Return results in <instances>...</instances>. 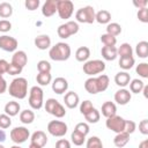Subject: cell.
<instances>
[{
	"mask_svg": "<svg viewBox=\"0 0 148 148\" xmlns=\"http://www.w3.org/2000/svg\"><path fill=\"white\" fill-rule=\"evenodd\" d=\"M9 95L17 99H23L28 95V81L24 77H15L8 88Z\"/></svg>",
	"mask_w": 148,
	"mask_h": 148,
	"instance_id": "cell-1",
	"label": "cell"
},
{
	"mask_svg": "<svg viewBox=\"0 0 148 148\" xmlns=\"http://www.w3.org/2000/svg\"><path fill=\"white\" fill-rule=\"evenodd\" d=\"M49 56L54 61H65L71 57V47L67 43L59 42L56 45L51 46Z\"/></svg>",
	"mask_w": 148,
	"mask_h": 148,
	"instance_id": "cell-2",
	"label": "cell"
},
{
	"mask_svg": "<svg viewBox=\"0 0 148 148\" xmlns=\"http://www.w3.org/2000/svg\"><path fill=\"white\" fill-rule=\"evenodd\" d=\"M44 94H43V89L38 86H34L31 87L30 91H29V105L34 109V110H39L42 109L44 101H43Z\"/></svg>",
	"mask_w": 148,
	"mask_h": 148,
	"instance_id": "cell-3",
	"label": "cell"
},
{
	"mask_svg": "<svg viewBox=\"0 0 148 148\" xmlns=\"http://www.w3.org/2000/svg\"><path fill=\"white\" fill-rule=\"evenodd\" d=\"M83 72L89 75V76H94V75H97L102 72H104L105 69V62L99 60V59H95V60H88L84 62L83 65Z\"/></svg>",
	"mask_w": 148,
	"mask_h": 148,
	"instance_id": "cell-4",
	"label": "cell"
},
{
	"mask_svg": "<svg viewBox=\"0 0 148 148\" xmlns=\"http://www.w3.org/2000/svg\"><path fill=\"white\" fill-rule=\"evenodd\" d=\"M95 9L92 6H86L82 7L80 9H77V12L75 13V18L77 22L80 23H92L95 21Z\"/></svg>",
	"mask_w": 148,
	"mask_h": 148,
	"instance_id": "cell-5",
	"label": "cell"
},
{
	"mask_svg": "<svg viewBox=\"0 0 148 148\" xmlns=\"http://www.w3.org/2000/svg\"><path fill=\"white\" fill-rule=\"evenodd\" d=\"M74 3L71 0H57V13L60 18L67 20L73 15Z\"/></svg>",
	"mask_w": 148,
	"mask_h": 148,
	"instance_id": "cell-6",
	"label": "cell"
},
{
	"mask_svg": "<svg viewBox=\"0 0 148 148\" xmlns=\"http://www.w3.org/2000/svg\"><path fill=\"white\" fill-rule=\"evenodd\" d=\"M77 31H79V24H77V22L67 21L66 23L60 24V25L58 27L57 34H58V36H59L60 38L66 39V38H68L69 36L75 35Z\"/></svg>",
	"mask_w": 148,
	"mask_h": 148,
	"instance_id": "cell-7",
	"label": "cell"
},
{
	"mask_svg": "<svg viewBox=\"0 0 148 148\" xmlns=\"http://www.w3.org/2000/svg\"><path fill=\"white\" fill-rule=\"evenodd\" d=\"M47 132L57 138H61L67 133V125L61 120H51L47 124Z\"/></svg>",
	"mask_w": 148,
	"mask_h": 148,
	"instance_id": "cell-8",
	"label": "cell"
},
{
	"mask_svg": "<svg viewBox=\"0 0 148 148\" xmlns=\"http://www.w3.org/2000/svg\"><path fill=\"white\" fill-rule=\"evenodd\" d=\"M30 136V133H29V130L24 126H17V127H14L12 131H10V139L13 140V142L15 143H23L25 142Z\"/></svg>",
	"mask_w": 148,
	"mask_h": 148,
	"instance_id": "cell-9",
	"label": "cell"
},
{
	"mask_svg": "<svg viewBox=\"0 0 148 148\" xmlns=\"http://www.w3.org/2000/svg\"><path fill=\"white\" fill-rule=\"evenodd\" d=\"M105 126L114 132V133H121L124 132V126H125V119L120 116H113V117H110V118H106V121H105Z\"/></svg>",
	"mask_w": 148,
	"mask_h": 148,
	"instance_id": "cell-10",
	"label": "cell"
},
{
	"mask_svg": "<svg viewBox=\"0 0 148 148\" xmlns=\"http://www.w3.org/2000/svg\"><path fill=\"white\" fill-rule=\"evenodd\" d=\"M17 39L12 36H0V49H2L6 52H14L17 49Z\"/></svg>",
	"mask_w": 148,
	"mask_h": 148,
	"instance_id": "cell-11",
	"label": "cell"
},
{
	"mask_svg": "<svg viewBox=\"0 0 148 148\" xmlns=\"http://www.w3.org/2000/svg\"><path fill=\"white\" fill-rule=\"evenodd\" d=\"M68 89V82L65 77H56L53 81H52V90L56 92V94H64L66 92Z\"/></svg>",
	"mask_w": 148,
	"mask_h": 148,
	"instance_id": "cell-12",
	"label": "cell"
},
{
	"mask_svg": "<svg viewBox=\"0 0 148 148\" xmlns=\"http://www.w3.org/2000/svg\"><path fill=\"white\" fill-rule=\"evenodd\" d=\"M132 98V95L130 92V90L125 89V88H121L119 90L116 91L114 94V101L119 104V105H126Z\"/></svg>",
	"mask_w": 148,
	"mask_h": 148,
	"instance_id": "cell-13",
	"label": "cell"
},
{
	"mask_svg": "<svg viewBox=\"0 0 148 148\" xmlns=\"http://www.w3.org/2000/svg\"><path fill=\"white\" fill-rule=\"evenodd\" d=\"M57 12V0H46L42 6V14L45 17H51Z\"/></svg>",
	"mask_w": 148,
	"mask_h": 148,
	"instance_id": "cell-14",
	"label": "cell"
},
{
	"mask_svg": "<svg viewBox=\"0 0 148 148\" xmlns=\"http://www.w3.org/2000/svg\"><path fill=\"white\" fill-rule=\"evenodd\" d=\"M64 102H65V105L68 108V109H75L80 102V98H79V95L74 91H68L65 94L64 96Z\"/></svg>",
	"mask_w": 148,
	"mask_h": 148,
	"instance_id": "cell-15",
	"label": "cell"
},
{
	"mask_svg": "<svg viewBox=\"0 0 148 148\" xmlns=\"http://www.w3.org/2000/svg\"><path fill=\"white\" fill-rule=\"evenodd\" d=\"M28 62V56L24 51H15L13 57H12V64L20 66L21 68H23Z\"/></svg>",
	"mask_w": 148,
	"mask_h": 148,
	"instance_id": "cell-16",
	"label": "cell"
},
{
	"mask_svg": "<svg viewBox=\"0 0 148 148\" xmlns=\"http://www.w3.org/2000/svg\"><path fill=\"white\" fill-rule=\"evenodd\" d=\"M30 140H31V143H35V145H37L40 148H43L47 143V136H46L45 132H43V131H36V132H34Z\"/></svg>",
	"mask_w": 148,
	"mask_h": 148,
	"instance_id": "cell-17",
	"label": "cell"
},
{
	"mask_svg": "<svg viewBox=\"0 0 148 148\" xmlns=\"http://www.w3.org/2000/svg\"><path fill=\"white\" fill-rule=\"evenodd\" d=\"M35 46L39 50H46L51 46V38L49 35H39L34 40Z\"/></svg>",
	"mask_w": 148,
	"mask_h": 148,
	"instance_id": "cell-18",
	"label": "cell"
},
{
	"mask_svg": "<svg viewBox=\"0 0 148 148\" xmlns=\"http://www.w3.org/2000/svg\"><path fill=\"white\" fill-rule=\"evenodd\" d=\"M116 112H117V106L113 102H104L103 105H102V114L105 117V118H110V117H113L116 116Z\"/></svg>",
	"mask_w": 148,
	"mask_h": 148,
	"instance_id": "cell-19",
	"label": "cell"
},
{
	"mask_svg": "<svg viewBox=\"0 0 148 148\" xmlns=\"http://www.w3.org/2000/svg\"><path fill=\"white\" fill-rule=\"evenodd\" d=\"M101 53H102V57L109 61H112L118 57L116 46H103L101 50Z\"/></svg>",
	"mask_w": 148,
	"mask_h": 148,
	"instance_id": "cell-20",
	"label": "cell"
},
{
	"mask_svg": "<svg viewBox=\"0 0 148 148\" xmlns=\"http://www.w3.org/2000/svg\"><path fill=\"white\" fill-rule=\"evenodd\" d=\"M114 82H116L117 86L124 88L131 82V76H130V74L127 72H119L114 76Z\"/></svg>",
	"mask_w": 148,
	"mask_h": 148,
	"instance_id": "cell-21",
	"label": "cell"
},
{
	"mask_svg": "<svg viewBox=\"0 0 148 148\" xmlns=\"http://www.w3.org/2000/svg\"><path fill=\"white\" fill-rule=\"evenodd\" d=\"M20 109H21V106H20L18 102L10 101L5 105V113L9 117H14L20 112Z\"/></svg>",
	"mask_w": 148,
	"mask_h": 148,
	"instance_id": "cell-22",
	"label": "cell"
},
{
	"mask_svg": "<svg viewBox=\"0 0 148 148\" xmlns=\"http://www.w3.org/2000/svg\"><path fill=\"white\" fill-rule=\"evenodd\" d=\"M130 141V134L125 133V132H121V133H118L114 139H113V143L117 148H123L125 147Z\"/></svg>",
	"mask_w": 148,
	"mask_h": 148,
	"instance_id": "cell-23",
	"label": "cell"
},
{
	"mask_svg": "<svg viewBox=\"0 0 148 148\" xmlns=\"http://www.w3.org/2000/svg\"><path fill=\"white\" fill-rule=\"evenodd\" d=\"M135 53L139 58H147L148 57V42L146 40H141L136 44L135 46Z\"/></svg>",
	"mask_w": 148,
	"mask_h": 148,
	"instance_id": "cell-24",
	"label": "cell"
},
{
	"mask_svg": "<svg viewBox=\"0 0 148 148\" xmlns=\"http://www.w3.org/2000/svg\"><path fill=\"white\" fill-rule=\"evenodd\" d=\"M89 57H90V50H89V47H87V46H81V47H79V49L76 50V52H75V58H76V60L80 61V62L87 61V60L89 59Z\"/></svg>",
	"mask_w": 148,
	"mask_h": 148,
	"instance_id": "cell-25",
	"label": "cell"
},
{
	"mask_svg": "<svg viewBox=\"0 0 148 148\" xmlns=\"http://www.w3.org/2000/svg\"><path fill=\"white\" fill-rule=\"evenodd\" d=\"M84 89L91 94V95H95V94H98V87H97V81H96V77H89L84 82Z\"/></svg>",
	"mask_w": 148,
	"mask_h": 148,
	"instance_id": "cell-26",
	"label": "cell"
},
{
	"mask_svg": "<svg viewBox=\"0 0 148 148\" xmlns=\"http://www.w3.org/2000/svg\"><path fill=\"white\" fill-rule=\"evenodd\" d=\"M96 81H97V87H98V92H102V91H105L109 87V83H110V79L108 75L105 74H101L96 77Z\"/></svg>",
	"mask_w": 148,
	"mask_h": 148,
	"instance_id": "cell-27",
	"label": "cell"
},
{
	"mask_svg": "<svg viewBox=\"0 0 148 148\" xmlns=\"http://www.w3.org/2000/svg\"><path fill=\"white\" fill-rule=\"evenodd\" d=\"M110 20H111V14H110V12H108L105 9L97 12L95 15V21H97L101 24H106L110 22Z\"/></svg>",
	"mask_w": 148,
	"mask_h": 148,
	"instance_id": "cell-28",
	"label": "cell"
},
{
	"mask_svg": "<svg viewBox=\"0 0 148 148\" xmlns=\"http://www.w3.org/2000/svg\"><path fill=\"white\" fill-rule=\"evenodd\" d=\"M117 53H118V56H120V58H123V57H132L133 50H132V46L128 43H123L117 49Z\"/></svg>",
	"mask_w": 148,
	"mask_h": 148,
	"instance_id": "cell-29",
	"label": "cell"
},
{
	"mask_svg": "<svg viewBox=\"0 0 148 148\" xmlns=\"http://www.w3.org/2000/svg\"><path fill=\"white\" fill-rule=\"evenodd\" d=\"M20 120L23 123V124H31L34 120H35V113H34V111H31V110H23V111H21V113H20Z\"/></svg>",
	"mask_w": 148,
	"mask_h": 148,
	"instance_id": "cell-30",
	"label": "cell"
},
{
	"mask_svg": "<svg viewBox=\"0 0 148 148\" xmlns=\"http://www.w3.org/2000/svg\"><path fill=\"white\" fill-rule=\"evenodd\" d=\"M128 84H130V90H131V92H133V94H139V92H141L142 89H143V87H145L143 81H142V80H139V79L132 80Z\"/></svg>",
	"mask_w": 148,
	"mask_h": 148,
	"instance_id": "cell-31",
	"label": "cell"
},
{
	"mask_svg": "<svg viewBox=\"0 0 148 148\" xmlns=\"http://www.w3.org/2000/svg\"><path fill=\"white\" fill-rule=\"evenodd\" d=\"M84 118H86V120H87L88 123H90V124H96V123H98V120H99V118H101V113H99V111H98L97 109L92 108L87 114H84Z\"/></svg>",
	"mask_w": 148,
	"mask_h": 148,
	"instance_id": "cell-32",
	"label": "cell"
},
{
	"mask_svg": "<svg viewBox=\"0 0 148 148\" xmlns=\"http://www.w3.org/2000/svg\"><path fill=\"white\" fill-rule=\"evenodd\" d=\"M13 14V7L9 2H1L0 3V17L7 18L12 16Z\"/></svg>",
	"mask_w": 148,
	"mask_h": 148,
	"instance_id": "cell-33",
	"label": "cell"
},
{
	"mask_svg": "<svg viewBox=\"0 0 148 148\" xmlns=\"http://www.w3.org/2000/svg\"><path fill=\"white\" fill-rule=\"evenodd\" d=\"M134 62H135V60H134L133 56L132 57H123L119 59V66H120V68H123L125 71L131 69L133 67Z\"/></svg>",
	"mask_w": 148,
	"mask_h": 148,
	"instance_id": "cell-34",
	"label": "cell"
},
{
	"mask_svg": "<svg viewBox=\"0 0 148 148\" xmlns=\"http://www.w3.org/2000/svg\"><path fill=\"white\" fill-rule=\"evenodd\" d=\"M36 81L40 86H47L52 81V75L51 73H38L36 76Z\"/></svg>",
	"mask_w": 148,
	"mask_h": 148,
	"instance_id": "cell-35",
	"label": "cell"
},
{
	"mask_svg": "<svg viewBox=\"0 0 148 148\" xmlns=\"http://www.w3.org/2000/svg\"><path fill=\"white\" fill-rule=\"evenodd\" d=\"M121 32V27L119 23H116V22H112V23H109L106 25V34L116 37L118 35H120Z\"/></svg>",
	"mask_w": 148,
	"mask_h": 148,
	"instance_id": "cell-36",
	"label": "cell"
},
{
	"mask_svg": "<svg viewBox=\"0 0 148 148\" xmlns=\"http://www.w3.org/2000/svg\"><path fill=\"white\" fill-rule=\"evenodd\" d=\"M101 42L104 44V46H116L117 38L109 35V34H103L101 36Z\"/></svg>",
	"mask_w": 148,
	"mask_h": 148,
	"instance_id": "cell-37",
	"label": "cell"
},
{
	"mask_svg": "<svg viewBox=\"0 0 148 148\" xmlns=\"http://www.w3.org/2000/svg\"><path fill=\"white\" fill-rule=\"evenodd\" d=\"M71 139H72V142L75 145V146H82L86 141V136L80 134L79 132L76 131H73L72 134H71Z\"/></svg>",
	"mask_w": 148,
	"mask_h": 148,
	"instance_id": "cell-38",
	"label": "cell"
},
{
	"mask_svg": "<svg viewBox=\"0 0 148 148\" xmlns=\"http://www.w3.org/2000/svg\"><path fill=\"white\" fill-rule=\"evenodd\" d=\"M87 148H103V143L98 136H91L87 140Z\"/></svg>",
	"mask_w": 148,
	"mask_h": 148,
	"instance_id": "cell-39",
	"label": "cell"
},
{
	"mask_svg": "<svg viewBox=\"0 0 148 148\" xmlns=\"http://www.w3.org/2000/svg\"><path fill=\"white\" fill-rule=\"evenodd\" d=\"M135 72L143 79H147L148 77V64L147 62H140L136 68H135Z\"/></svg>",
	"mask_w": 148,
	"mask_h": 148,
	"instance_id": "cell-40",
	"label": "cell"
},
{
	"mask_svg": "<svg viewBox=\"0 0 148 148\" xmlns=\"http://www.w3.org/2000/svg\"><path fill=\"white\" fill-rule=\"evenodd\" d=\"M38 73H50L51 72V64L46 60H40L37 64Z\"/></svg>",
	"mask_w": 148,
	"mask_h": 148,
	"instance_id": "cell-41",
	"label": "cell"
},
{
	"mask_svg": "<svg viewBox=\"0 0 148 148\" xmlns=\"http://www.w3.org/2000/svg\"><path fill=\"white\" fill-rule=\"evenodd\" d=\"M12 125V119L9 116H7L6 113L0 114V128L1 130H6Z\"/></svg>",
	"mask_w": 148,
	"mask_h": 148,
	"instance_id": "cell-42",
	"label": "cell"
},
{
	"mask_svg": "<svg viewBox=\"0 0 148 148\" xmlns=\"http://www.w3.org/2000/svg\"><path fill=\"white\" fill-rule=\"evenodd\" d=\"M74 131H76V132H79L80 134H82V135L86 136V135L89 133L90 128H89V125H88L87 123H79V124H76Z\"/></svg>",
	"mask_w": 148,
	"mask_h": 148,
	"instance_id": "cell-43",
	"label": "cell"
},
{
	"mask_svg": "<svg viewBox=\"0 0 148 148\" xmlns=\"http://www.w3.org/2000/svg\"><path fill=\"white\" fill-rule=\"evenodd\" d=\"M52 116H54L56 118H62L65 114H66V111H65V108H64V105L62 104H60V103H58L57 104V106L54 108V110L52 111V113H51Z\"/></svg>",
	"mask_w": 148,
	"mask_h": 148,
	"instance_id": "cell-44",
	"label": "cell"
},
{
	"mask_svg": "<svg viewBox=\"0 0 148 148\" xmlns=\"http://www.w3.org/2000/svg\"><path fill=\"white\" fill-rule=\"evenodd\" d=\"M136 130V124L133 120H126L125 119V126H124V132L127 134H132Z\"/></svg>",
	"mask_w": 148,
	"mask_h": 148,
	"instance_id": "cell-45",
	"label": "cell"
},
{
	"mask_svg": "<svg viewBox=\"0 0 148 148\" xmlns=\"http://www.w3.org/2000/svg\"><path fill=\"white\" fill-rule=\"evenodd\" d=\"M58 103H59V102H58L57 99H54V98H49V99H46V102H45V104H44L45 110H46L49 113H52V111L54 110V108L57 106Z\"/></svg>",
	"mask_w": 148,
	"mask_h": 148,
	"instance_id": "cell-46",
	"label": "cell"
},
{
	"mask_svg": "<svg viewBox=\"0 0 148 148\" xmlns=\"http://www.w3.org/2000/svg\"><path fill=\"white\" fill-rule=\"evenodd\" d=\"M94 106H92V103L90 102V101H83L82 103H81V105H80V112L84 116V114H87L91 109H92Z\"/></svg>",
	"mask_w": 148,
	"mask_h": 148,
	"instance_id": "cell-47",
	"label": "cell"
},
{
	"mask_svg": "<svg viewBox=\"0 0 148 148\" xmlns=\"http://www.w3.org/2000/svg\"><path fill=\"white\" fill-rule=\"evenodd\" d=\"M40 1L39 0H25L24 1V6L28 10H35L39 7Z\"/></svg>",
	"mask_w": 148,
	"mask_h": 148,
	"instance_id": "cell-48",
	"label": "cell"
},
{
	"mask_svg": "<svg viewBox=\"0 0 148 148\" xmlns=\"http://www.w3.org/2000/svg\"><path fill=\"white\" fill-rule=\"evenodd\" d=\"M136 16H138L139 21H141V22H143V23H147V22H148V9H147V7L139 9Z\"/></svg>",
	"mask_w": 148,
	"mask_h": 148,
	"instance_id": "cell-49",
	"label": "cell"
},
{
	"mask_svg": "<svg viewBox=\"0 0 148 148\" xmlns=\"http://www.w3.org/2000/svg\"><path fill=\"white\" fill-rule=\"evenodd\" d=\"M22 69H23V68H21L20 66L14 65V64H12V62H10V64L8 65L7 74H9V75H17V74H21Z\"/></svg>",
	"mask_w": 148,
	"mask_h": 148,
	"instance_id": "cell-50",
	"label": "cell"
},
{
	"mask_svg": "<svg viewBox=\"0 0 148 148\" xmlns=\"http://www.w3.org/2000/svg\"><path fill=\"white\" fill-rule=\"evenodd\" d=\"M12 29V23L8 20H1L0 21V31L1 32H7Z\"/></svg>",
	"mask_w": 148,
	"mask_h": 148,
	"instance_id": "cell-51",
	"label": "cell"
},
{
	"mask_svg": "<svg viewBox=\"0 0 148 148\" xmlns=\"http://www.w3.org/2000/svg\"><path fill=\"white\" fill-rule=\"evenodd\" d=\"M139 131L143 134V135H147L148 134V120L147 119H143L139 123Z\"/></svg>",
	"mask_w": 148,
	"mask_h": 148,
	"instance_id": "cell-52",
	"label": "cell"
},
{
	"mask_svg": "<svg viewBox=\"0 0 148 148\" xmlns=\"http://www.w3.org/2000/svg\"><path fill=\"white\" fill-rule=\"evenodd\" d=\"M56 148H71V142L66 139H59L56 142Z\"/></svg>",
	"mask_w": 148,
	"mask_h": 148,
	"instance_id": "cell-53",
	"label": "cell"
},
{
	"mask_svg": "<svg viewBox=\"0 0 148 148\" xmlns=\"http://www.w3.org/2000/svg\"><path fill=\"white\" fill-rule=\"evenodd\" d=\"M8 65H9V62H7L5 59H0V76H2V74L7 73Z\"/></svg>",
	"mask_w": 148,
	"mask_h": 148,
	"instance_id": "cell-54",
	"label": "cell"
},
{
	"mask_svg": "<svg viewBox=\"0 0 148 148\" xmlns=\"http://www.w3.org/2000/svg\"><path fill=\"white\" fill-rule=\"evenodd\" d=\"M147 3H148V1L147 0H134L133 1V5L136 7V8H139V9H141V8H146L147 7Z\"/></svg>",
	"mask_w": 148,
	"mask_h": 148,
	"instance_id": "cell-55",
	"label": "cell"
},
{
	"mask_svg": "<svg viewBox=\"0 0 148 148\" xmlns=\"http://www.w3.org/2000/svg\"><path fill=\"white\" fill-rule=\"evenodd\" d=\"M6 90H7V81L2 76H0V94H3Z\"/></svg>",
	"mask_w": 148,
	"mask_h": 148,
	"instance_id": "cell-56",
	"label": "cell"
},
{
	"mask_svg": "<svg viewBox=\"0 0 148 148\" xmlns=\"http://www.w3.org/2000/svg\"><path fill=\"white\" fill-rule=\"evenodd\" d=\"M139 148H148V139H146V140H143L142 142H140Z\"/></svg>",
	"mask_w": 148,
	"mask_h": 148,
	"instance_id": "cell-57",
	"label": "cell"
},
{
	"mask_svg": "<svg viewBox=\"0 0 148 148\" xmlns=\"http://www.w3.org/2000/svg\"><path fill=\"white\" fill-rule=\"evenodd\" d=\"M6 140V133L3 130H0V143Z\"/></svg>",
	"mask_w": 148,
	"mask_h": 148,
	"instance_id": "cell-58",
	"label": "cell"
},
{
	"mask_svg": "<svg viewBox=\"0 0 148 148\" xmlns=\"http://www.w3.org/2000/svg\"><path fill=\"white\" fill-rule=\"evenodd\" d=\"M142 91H143V96L147 98L148 97V86H145L143 89H142Z\"/></svg>",
	"mask_w": 148,
	"mask_h": 148,
	"instance_id": "cell-59",
	"label": "cell"
},
{
	"mask_svg": "<svg viewBox=\"0 0 148 148\" xmlns=\"http://www.w3.org/2000/svg\"><path fill=\"white\" fill-rule=\"evenodd\" d=\"M29 148H40V147H38V146L35 145V143H30V145H29Z\"/></svg>",
	"mask_w": 148,
	"mask_h": 148,
	"instance_id": "cell-60",
	"label": "cell"
},
{
	"mask_svg": "<svg viewBox=\"0 0 148 148\" xmlns=\"http://www.w3.org/2000/svg\"><path fill=\"white\" fill-rule=\"evenodd\" d=\"M10 148H22V147H20L18 145H15V146H12Z\"/></svg>",
	"mask_w": 148,
	"mask_h": 148,
	"instance_id": "cell-61",
	"label": "cell"
},
{
	"mask_svg": "<svg viewBox=\"0 0 148 148\" xmlns=\"http://www.w3.org/2000/svg\"><path fill=\"white\" fill-rule=\"evenodd\" d=\"M0 148H5V147H3V146H2L1 143H0Z\"/></svg>",
	"mask_w": 148,
	"mask_h": 148,
	"instance_id": "cell-62",
	"label": "cell"
}]
</instances>
